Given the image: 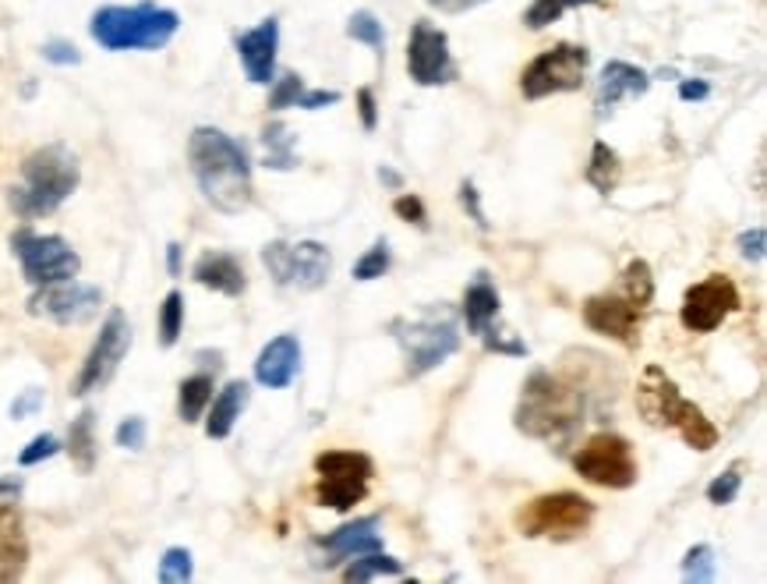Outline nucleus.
Returning <instances> with one entry per match:
<instances>
[{"label":"nucleus","mask_w":767,"mask_h":584,"mask_svg":"<svg viewBox=\"0 0 767 584\" xmlns=\"http://www.w3.org/2000/svg\"><path fill=\"white\" fill-rule=\"evenodd\" d=\"M114 439H117V447H121V450H132V453L146 450V439H149V425H146V418H142V415H127V418L117 425Z\"/></svg>","instance_id":"41"},{"label":"nucleus","mask_w":767,"mask_h":584,"mask_svg":"<svg viewBox=\"0 0 767 584\" xmlns=\"http://www.w3.org/2000/svg\"><path fill=\"white\" fill-rule=\"evenodd\" d=\"M262 167L269 170H294L297 167V135L283 121H269L262 135Z\"/></svg>","instance_id":"27"},{"label":"nucleus","mask_w":767,"mask_h":584,"mask_svg":"<svg viewBox=\"0 0 767 584\" xmlns=\"http://www.w3.org/2000/svg\"><path fill=\"white\" fill-rule=\"evenodd\" d=\"M301 372V340L294 334H280L269 340L255 358V383L266 390H286Z\"/></svg>","instance_id":"20"},{"label":"nucleus","mask_w":767,"mask_h":584,"mask_svg":"<svg viewBox=\"0 0 767 584\" xmlns=\"http://www.w3.org/2000/svg\"><path fill=\"white\" fill-rule=\"evenodd\" d=\"M22 479H14V475H0V499H19L22 496Z\"/></svg>","instance_id":"53"},{"label":"nucleus","mask_w":767,"mask_h":584,"mask_svg":"<svg viewBox=\"0 0 767 584\" xmlns=\"http://www.w3.org/2000/svg\"><path fill=\"white\" fill-rule=\"evenodd\" d=\"M184 334V294L173 288L159 305V347H173Z\"/></svg>","instance_id":"31"},{"label":"nucleus","mask_w":767,"mask_h":584,"mask_svg":"<svg viewBox=\"0 0 767 584\" xmlns=\"http://www.w3.org/2000/svg\"><path fill=\"white\" fill-rule=\"evenodd\" d=\"M740 488H743L740 468H729V471H722V475H718V479L704 488V496H708V503H714V507H729V503H736Z\"/></svg>","instance_id":"38"},{"label":"nucleus","mask_w":767,"mask_h":584,"mask_svg":"<svg viewBox=\"0 0 767 584\" xmlns=\"http://www.w3.org/2000/svg\"><path fill=\"white\" fill-rule=\"evenodd\" d=\"M262 266L286 291H318L332 273V251L323 242H269Z\"/></svg>","instance_id":"11"},{"label":"nucleus","mask_w":767,"mask_h":584,"mask_svg":"<svg viewBox=\"0 0 767 584\" xmlns=\"http://www.w3.org/2000/svg\"><path fill=\"white\" fill-rule=\"evenodd\" d=\"M191 280L199 283V288L205 291H216L223 297H241L248 291V273L237 256H230V251H202V256L195 259V266H191Z\"/></svg>","instance_id":"21"},{"label":"nucleus","mask_w":767,"mask_h":584,"mask_svg":"<svg viewBox=\"0 0 767 584\" xmlns=\"http://www.w3.org/2000/svg\"><path fill=\"white\" fill-rule=\"evenodd\" d=\"M566 8H584V4H601V0H563Z\"/></svg>","instance_id":"55"},{"label":"nucleus","mask_w":767,"mask_h":584,"mask_svg":"<svg viewBox=\"0 0 767 584\" xmlns=\"http://www.w3.org/2000/svg\"><path fill=\"white\" fill-rule=\"evenodd\" d=\"M188 167L195 173V184L202 199L216 213L237 216L251 206L255 184H251V156L241 138L227 135L213 124H199L188 135Z\"/></svg>","instance_id":"1"},{"label":"nucleus","mask_w":767,"mask_h":584,"mask_svg":"<svg viewBox=\"0 0 767 584\" xmlns=\"http://www.w3.org/2000/svg\"><path fill=\"white\" fill-rule=\"evenodd\" d=\"M651 89V75L644 68L630 65V60H609L598 75V92H595V106L598 117H612V110L622 100H641Z\"/></svg>","instance_id":"19"},{"label":"nucleus","mask_w":767,"mask_h":584,"mask_svg":"<svg viewBox=\"0 0 767 584\" xmlns=\"http://www.w3.org/2000/svg\"><path fill=\"white\" fill-rule=\"evenodd\" d=\"M460 206L467 210V216L477 224V231H488V227H492L488 216H485V210H482V192H477L474 181H463V184H460Z\"/></svg>","instance_id":"45"},{"label":"nucleus","mask_w":767,"mask_h":584,"mask_svg":"<svg viewBox=\"0 0 767 584\" xmlns=\"http://www.w3.org/2000/svg\"><path fill=\"white\" fill-rule=\"evenodd\" d=\"M82 184V164L71 146L50 142L22 160V181L8 188V206L19 220H40L57 213Z\"/></svg>","instance_id":"3"},{"label":"nucleus","mask_w":767,"mask_h":584,"mask_svg":"<svg viewBox=\"0 0 767 584\" xmlns=\"http://www.w3.org/2000/svg\"><path fill=\"white\" fill-rule=\"evenodd\" d=\"M60 450H64V443H60L54 433H40L36 439H29L25 450L19 453V464L22 468H36L43 461H50V457H57Z\"/></svg>","instance_id":"39"},{"label":"nucleus","mask_w":767,"mask_h":584,"mask_svg":"<svg viewBox=\"0 0 767 584\" xmlns=\"http://www.w3.org/2000/svg\"><path fill=\"white\" fill-rule=\"evenodd\" d=\"M714 571H718V557H714V549H711L708 542L693 546V549L683 557V581H690V584H708V581H714Z\"/></svg>","instance_id":"34"},{"label":"nucleus","mask_w":767,"mask_h":584,"mask_svg":"<svg viewBox=\"0 0 767 584\" xmlns=\"http://www.w3.org/2000/svg\"><path fill=\"white\" fill-rule=\"evenodd\" d=\"M11 251L22 266V277L32 288L75 280L82 273V256H78L60 234H36L32 227H19L11 234Z\"/></svg>","instance_id":"9"},{"label":"nucleus","mask_w":767,"mask_h":584,"mask_svg":"<svg viewBox=\"0 0 767 584\" xmlns=\"http://www.w3.org/2000/svg\"><path fill=\"white\" fill-rule=\"evenodd\" d=\"M315 475H318V485H315L318 507L347 514L369 496L375 461L361 450H326L315 457Z\"/></svg>","instance_id":"8"},{"label":"nucleus","mask_w":767,"mask_h":584,"mask_svg":"<svg viewBox=\"0 0 767 584\" xmlns=\"http://www.w3.org/2000/svg\"><path fill=\"white\" fill-rule=\"evenodd\" d=\"M584 181L595 188L598 195H612L619 188L622 160H619V153L609 146V142H595V149H590V164L584 170Z\"/></svg>","instance_id":"28"},{"label":"nucleus","mask_w":767,"mask_h":584,"mask_svg":"<svg viewBox=\"0 0 767 584\" xmlns=\"http://www.w3.org/2000/svg\"><path fill=\"white\" fill-rule=\"evenodd\" d=\"M425 4L442 11V14H463V11H471L477 4H485V0H425Z\"/></svg>","instance_id":"51"},{"label":"nucleus","mask_w":767,"mask_h":584,"mask_svg":"<svg viewBox=\"0 0 767 584\" xmlns=\"http://www.w3.org/2000/svg\"><path fill=\"white\" fill-rule=\"evenodd\" d=\"M347 36L358 40V43H364V46H372V50H375L379 57L386 54V29H382V22H379L375 11H354V14H350Z\"/></svg>","instance_id":"33"},{"label":"nucleus","mask_w":767,"mask_h":584,"mask_svg":"<svg viewBox=\"0 0 767 584\" xmlns=\"http://www.w3.org/2000/svg\"><path fill=\"white\" fill-rule=\"evenodd\" d=\"M590 415V390L577 372L534 369L520 390L514 425L531 439L569 443Z\"/></svg>","instance_id":"2"},{"label":"nucleus","mask_w":767,"mask_h":584,"mask_svg":"<svg viewBox=\"0 0 767 584\" xmlns=\"http://www.w3.org/2000/svg\"><path fill=\"white\" fill-rule=\"evenodd\" d=\"M390 334L399 344V351L407 358V375L421 379L431 369H439L445 358H453L460 351V329L456 319L445 308H431L425 315H399L390 323Z\"/></svg>","instance_id":"6"},{"label":"nucleus","mask_w":767,"mask_h":584,"mask_svg":"<svg viewBox=\"0 0 767 584\" xmlns=\"http://www.w3.org/2000/svg\"><path fill=\"white\" fill-rule=\"evenodd\" d=\"M379 181L386 184V188H393V192H399V188H404V178H399V173L393 167H386V164L379 167Z\"/></svg>","instance_id":"54"},{"label":"nucleus","mask_w":767,"mask_h":584,"mask_svg":"<svg viewBox=\"0 0 767 584\" xmlns=\"http://www.w3.org/2000/svg\"><path fill=\"white\" fill-rule=\"evenodd\" d=\"M641 305H633L627 294H590L584 302V323L590 334L619 340L622 347L641 344Z\"/></svg>","instance_id":"17"},{"label":"nucleus","mask_w":767,"mask_h":584,"mask_svg":"<svg viewBox=\"0 0 767 584\" xmlns=\"http://www.w3.org/2000/svg\"><path fill=\"white\" fill-rule=\"evenodd\" d=\"M736 251L743 262H764L767 256V231L764 227H749L736 238Z\"/></svg>","instance_id":"43"},{"label":"nucleus","mask_w":767,"mask_h":584,"mask_svg":"<svg viewBox=\"0 0 767 584\" xmlns=\"http://www.w3.org/2000/svg\"><path fill=\"white\" fill-rule=\"evenodd\" d=\"M332 103H340V92L337 89H305L301 92V100H297V106L301 110H323V106H332Z\"/></svg>","instance_id":"49"},{"label":"nucleus","mask_w":767,"mask_h":584,"mask_svg":"<svg viewBox=\"0 0 767 584\" xmlns=\"http://www.w3.org/2000/svg\"><path fill=\"white\" fill-rule=\"evenodd\" d=\"M181 266H184V248L178 242L167 245V273L170 277H181Z\"/></svg>","instance_id":"52"},{"label":"nucleus","mask_w":767,"mask_h":584,"mask_svg":"<svg viewBox=\"0 0 767 584\" xmlns=\"http://www.w3.org/2000/svg\"><path fill=\"white\" fill-rule=\"evenodd\" d=\"M358 114H361L364 132H375L379 128V103H375V92L369 86L358 89Z\"/></svg>","instance_id":"48"},{"label":"nucleus","mask_w":767,"mask_h":584,"mask_svg":"<svg viewBox=\"0 0 767 584\" xmlns=\"http://www.w3.org/2000/svg\"><path fill=\"white\" fill-rule=\"evenodd\" d=\"M318 546H323L326 552H332V557H340V560L361 557V552H375V549H382L379 517H358L354 525H343L337 531H329Z\"/></svg>","instance_id":"25"},{"label":"nucleus","mask_w":767,"mask_h":584,"mask_svg":"<svg viewBox=\"0 0 767 584\" xmlns=\"http://www.w3.org/2000/svg\"><path fill=\"white\" fill-rule=\"evenodd\" d=\"M499 291H495V283L488 280V273H477L471 280V288L463 291V305H460V315L463 323H467V334L482 337L485 329L499 319Z\"/></svg>","instance_id":"24"},{"label":"nucleus","mask_w":767,"mask_h":584,"mask_svg":"<svg viewBox=\"0 0 767 584\" xmlns=\"http://www.w3.org/2000/svg\"><path fill=\"white\" fill-rule=\"evenodd\" d=\"M399 574H404V563L390 557V552L375 549V552H361V557H350L343 581H375V577H399Z\"/></svg>","instance_id":"30"},{"label":"nucleus","mask_w":767,"mask_h":584,"mask_svg":"<svg viewBox=\"0 0 767 584\" xmlns=\"http://www.w3.org/2000/svg\"><path fill=\"white\" fill-rule=\"evenodd\" d=\"M390 262H393V256H390V242H386V238H379V242H375L369 251H364V256H361L358 262H354V280L369 283V280L386 277Z\"/></svg>","instance_id":"36"},{"label":"nucleus","mask_w":767,"mask_h":584,"mask_svg":"<svg viewBox=\"0 0 767 584\" xmlns=\"http://www.w3.org/2000/svg\"><path fill=\"white\" fill-rule=\"evenodd\" d=\"M573 468L577 475L590 485L601 488H630L641 479V468H636V453L633 443L619 433H595L587 443L573 453Z\"/></svg>","instance_id":"12"},{"label":"nucleus","mask_w":767,"mask_h":584,"mask_svg":"<svg viewBox=\"0 0 767 584\" xmlns=\"http://www.w3.org/2000/svg\"><path fill=\"white\" fill-rule=\"evenodd\" d=\"M43 401H46V393L40 390V386H29V390H22L19 397H14V404H11V418L14 422H25V418H32L43 407Z\"/></svg>","instance_id":"46"},{"label":"nucleus","mask_w":767,"mask_h":584,"mask_svg":"<svg viewBox=\"0 0 767 584\" xmlns=\"http://www.w3.org/2000/svg\"><path fill=\"white\" fill-rule=\"evenodd\" d=\"M482 340H485V347H488V351L514 355V358H523V355H527V344H523V340H514V337L506 334V329H495V323L485 329V334H482Z\"/></svg>","instance_id":"44"},{"label":"nucleus","mask_w":767,"mask_h":584,"mask_svg":"<svg viewBox=\"0 0 767 584\" xmlns=\"http://www.w3.org/2000/svg\"><path fill=\"white\" fill-rule=\"evenodd\" d=\"M100 305H103V291L78 280L46 283V288H36V294L29 297V312L43 315V319H50L57 326H82L100 312Z\"/></svg>","instance_id":"16"},{"label":"nucleus","mask_w":767,"mask_h":584,"mask_svg":"<svg viewBox=\"0 0 767 584\" xmlns=\"http://www.w3.org/2000/svg\"><path fill=\"white\" fill-rule=\"evenodd\" d=\"M40 54H43V60H50V65H57V68L82 65V50H78L71 40H46L40 46Z\"/></svg>","instance_id":"42"},{"label":"nucleus","mask_w":767,"mask_h":584,"mask_svg":"<svg viewBox=\"0 0 767 584\" xmlns=\"http://www.w3.org/2000/svg\"><path fill=\"white\" fill-rule=\"evenodd\" d=\"M273 89H269V110H286V106H297L301 92H305V78H301L297 71H283L280 78H273L269 82Z\"/></svg>","instance_id":"37"},{"label":"nucleus","mask_w":767,"mask_h":584,"mask_svg":"<svg viewBox=\"0 0 767 584\" xmlns=\"http://www.w3.org/2000/svg\"><path fill=\"white\" fill-rule=\"evenodd\" d=\"M393 213L399 216V220H407V224H418V227H428V210H425V202L418 199V195H399L396 202H393Z\"/></svg>","instance_id":"47"},{"label":"nucleus","mask_w":767,"mask_h":584,"mask_svg":"<svg viewBox=\"0 0 767 584\" xmlns=\"http://www.w3.org/2000/svg\"><path fill=\"white\" fill-rule=\"evenodd\" d=\"M595 520V503L580 493H545L534 496L517 514V528L523 539H552V542H573L590 528Z\"/></svg>","instance_id":"7"},{"label":"nucleus","mask_w":767,"mask_h":584,"mask_svg":"<svg viewBox=\"0 0 767 584\" xmlns=\"http://www.w3.org/2000/svg\"><path fill=\"white\" fill-rule=\"evenodd\" d=\"M234 50L241 57L245 78L251 86H269L277 78V54H280V19L269 14L255 29L234 36Z\"/></svg>","instance_id":"18"},{"label":"nucleus","mask_w":767,"mask_h":584,"mask_svg":"<svg viewBox=\"0 0 767 584\" xmlns=\"http://www.w3.org/2000/svg\"><path fill=\"white\" fill-rule=\"evenodd\" d=\"M633 305L647 308L654 302V277H651V266L644 259H633L627 270H622V291Z\"/></svg>","instance_id":"32"},{"label":"nucleus","mask_w":767,"mask_h":584,"mask_svg":"<svg viewBox=\"0 0 767 584\" xmlns=\"http://www.w3.org/2000/svg\"><path fill=\"white\" fill-rule=\"evenodd\" d=\"M740 308H743V297L736 283H732V277L711 273L708 280L693 283V288L683 294L679 323L686 329H693V334H714V329Z\"/></svg>","instance_id":"14"},{"label":"nucleus","mask_w":767,"mask_h":584,"mask_svg":"<svg viewBox=\"0 0 767 584\" xmlns=\"http://www.w3.org/2000/svg\"><path fill=\"white\" fill-rule=\"evenodd\" d=\"M213 372H195V375H188L181 379V386H178V415L184 425H195L202 422L205 415V407H210L213 401Z\"/></svg>","instance_id":"29"},{"label":"nucleus","mask_w":767,"mask_h":584,"mask_svg":"<svg viewBox=\"0 0 767 584\" xmlns=\"http://www.w3.org/2000/svg\"><path fill=\"white\" fill-rule=\"evenodd\" d=\"M566 4L563 0H531V8L523 11V25L531 29V33H541V29H549L552 22L563 19Z\"/></svg>","instance_id":"40"},{"label":"nucleus","mask_w":767,"mask_h":584,"mask_svg":"<svg viewBox=\"0 0 767 584\" xmlns=\"http://www.w3.org/2000/svg\"><path fill=\"white\" fill-rule=\"evenodd\" d=\"M407 71H410L414 82L425 86V89L453 82L456 60H453L445 29L431 25V22H414L410 36H407Z\"/></svg>","instance_id":"15"},{"label":"nucleus","mask_w":767,"mask_h":584,"mask_svg":"<svg viewBox=\"0 0 767 584\" xmlns=\"http://www.w3.org/2000/svg\"><path fill=\"white\" fill-rule=\"evenodd\" d=\"M248 401H251V386L245 383V379H230V383L210 401V407H205V415H202L205 418V436L227 439L234 433L237 418L245 415Z\"/></svg>","instance_id":"23"},{"label":"nucleus","mask_w":767,"mask_h":584,"mask_svg":"<svg viewBox=\"0 0 767 584\" xmlns=\"http://www.w3.org/2000/svg\"><path fill=\"white\" fill-rule=\"evenodd\" d=\"M590 50L580 43H555L552 50H541L520 75L523 100H549L559 92H577L587 78Z\"/></svg>","instance_id":"10"},{"label":"nucleus","mask_w":767,"mask_h":584,"mask_svg":"<svg viewBox=\"0 0 767 584\" xmlns=\"http://www.w3.org/2000/svg\"><path fill=\"white\" fill-rule=\"evenodd\" d=\"M191 574H195V560H191V549L184 546H170L163 552V560H159V581L163 584H184L191 581Z\"/></svg>","instance_id":"35"},{"label":"nucleus","mask_w":767,"mask_h":584,"mask_svg":"<svg viewBox=\"0 0 767 584\" xmlns=\"http://www.w3.org/2000/svg\"><path fill=\"white\" fill-rule=\"evenodd\" d=\"M127 351H132V319H127L124 308H110L100 326V337L89 347L82 369L75 375L71 397H89V393L103 390L117 375Z\"/></svg>","instance_id":"13"},{"label":"nucleus","mask_w":767,"mask_h":584,"mask_svg":"<svg viewBox=\"0 0 767 584\" xmlns=\"http://www.w3.org/2000/svg\"><path fill=\"white\" fill-rule=\"evenodd\" d=\"M636 412H641V418L654 425V429H676L683 436V443L700 453L714 450L718 439H722L718 425L700 412L693 401L683 397L676 379L662 366L644 369L641 386H636Z\"/></svg>","instance_id":"4"},{"label":"nucleus","mask_w":767,"mask_h":584,"mask_svg":"<svg viewBox=\"0 0 767 584\" xmlns=\"http://www.w3.org/2000/svg\"><path fill=\"white\" fill-rule=\"evenodd\" d=\"M711 97V86L704 82V78H683L679 82V100L686 103H700Z\"/></svg>","instance_id":"50"},{"label":"nucleus","mask_w":767,"mask_h":584,"mask_svg":"<svg viewBox=\"0 0 767 584\" xmlns=\"http://www.w3.org/2000/svg\"><path fill=\"white\" fill-rule=\"evenodd\" d=\"M64 450H68L78 475H92L95 453H100V450H95V412H92V407H86V412L68 425V439H64Z\"/></svg>","instance_id":"26"},{"label":"nucleus","mask_w":767,"mask_h":584,"mask_svg":"<svg viewBox=\"0 0 767 584\" xmlns=\"http://www.w3.org/2000/svg\"><path fill=\"white\" fill-rule=\"evenodd\" d=\"M181 14L170 8H159L153 0L142 4H103L89 19V36L110 54L124 50H163V46L178 36Z\"/></svg>","instance_id":"5"},{"label":"nucleus","mask_w":767,"mask_h":584,"mask_svg":"<svg viewBox=\"0 0 767 584\" xmlns=\"http://www.w3.org/2000/svg\"><path fill=\"white\" fill-rule=\"evenodd\" d=\"M29 560V535L11 499H0V581L22 577Z\"/></svg>","instance_id":"22"}]
</instances>
